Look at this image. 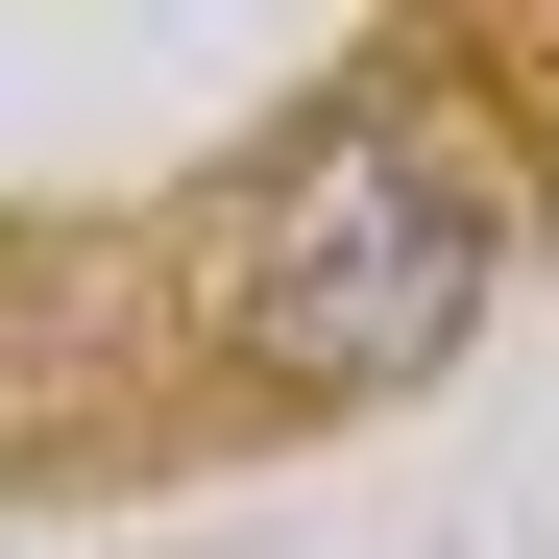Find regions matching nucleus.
<instances>
[{"label":"nucleus","instance_id":"1","mask_svg":"<svg viewBox=\"0 0 559 559\" xmlns=\"http://www.w3.org/2000/svg\"><path fill=\"white\" fill-rule=\"evenodd\" d=\"M511 293V170L462 146L438 98H317L293 146L195 219V317L267 414H390L438 390Z\"/></svg>","mask_w":559,"mask_h":559}]
</instances>
